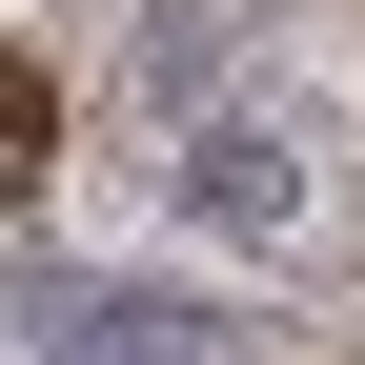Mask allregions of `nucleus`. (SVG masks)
Returning <instances> with one entry per match:
<instances>
[{"instance_id": "f257e3e1", "label": "nucleus", "mask_w": 365, "mask_h": 365, "mask_svg": "<svg viewBox=\"0 0 365 365\" xmlns=\"http://www.w3.org/2000/svg\"><path fill=\"white\" fill-rule=\"evenodd\" d=\"M61 345H81V365H244L203 304H163V284H81V304H61Z\"/></svg>"}, {"instance_id": "f03ea898", "label": "nucleus", "mask_w": 365, "mask_h": 365, "mask_svg": "<svg viewBox=\"0 0 365 365\" xmlns=\"http://www.w3.org/2000/svg\"><path fill=\"white\" fill-rule=\"evenodd\" d=\"M182 203H203L223 244H284V223H304V163L264 143V122H223V143H203V182H182Z\"/></svg>"}, {"instance_id": "7ed1b4c3", "label": "nucleus", "mask_w": 365, "mask_h": 365, "mask_svg": "<svg viewBox=\"0 0 365 365\" xmlns=\"http://www.w3.org/2000/svg\"><path fill=\"white\" fill-rule=\"evenodd\" d=\"M41 163V61H0V182Z\"/></svg>"}]
</instances>
